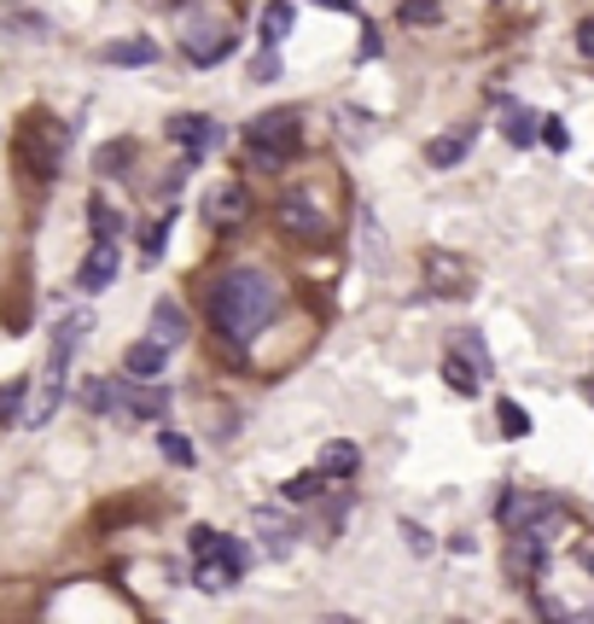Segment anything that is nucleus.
<instances>
[{"instance_id":"c756f323","label":"nucleus","mask_w":594,"mask_h":624,"mask_svg":"<svg viewBox=\"0 0 594 624\" xmlns=\"http://www.w3.org/2000/svg\"><path fill=\"white\" fill-rule=\"evenodd\" d=\"M320 491H327V473H320V467H315V473H303V479L286 484V496H292V502H315Z\"/></svg>"},{"instance_id":"1a4fd4ad","label":"nucleus","mask_w":594,"mask_h":624,"mask_svg":"<svg viewBox=\"0 0 594 624\" xmlns=\"http://www.w3.org/2000/svg\"><path fill=\"white\" fill-rule=\"evenodd\" d=\"M117 409H123L129 420H158L169 409V392L163 385H146V380H123L117 385Z\"/></svg>"},{"instance_id":"ddd939ff","label":"nucleus","mask_w":594,"mask_h":624,"mask_svg":"<svg viewBox=\"0 0 594 624\" xmlns=\"http://www.w3.org/2000/svg\"><path fill=\"white\" fill-rule=\"evenodd\" d=\"M181 339H186V310L175 298H158V303H151V345L175 350Z\"/></svg>"},{"instance_id":"0eeeda50","label":"nucleus","mask_w":594,"mask_h":624,"mask_svg":"<svg viewBox=\"0 0 594 624\" xmlns=\"http://www.w3.org/2000/svg\"><path fill=\"white\" fill-rule=\"evenodd\" d=\"M275 216H280L286 233H298V240H320V233H327V211L315 205V193H286L275 205Z\"/></svg>"},{"instance_id":"4468645a","label":"nucleus","mask_w":594,"mask_h":624,"mask_svg":"<svg viewBox=\"0 0 594 624\" xmlns=\"http://www.w3.org/2000/svg\"><path fill=\"white\" fill-rule=\"evenodd\" d=\"M320 473H327V479H355V473H362V449H355L350 437L320 444Z\"/></svg>"},{"instance_id":"f3484780","label":"nucleus","mask_w":594,"mask_h":624,"mask_svg":"<svg viewBox=\"0 0 594 624\" xmlns=\"http://www.w3.org/2000/svg\"><path fill=\"white\" fill-rule=\"evenodd\" d=\"M163 362H169V350L163 345H151V339H141V345H129L123 350V368L134 380H158L163 374Z\"/></svg>"},{"instance_id":"58836bf2","label":"nucleus","mask_w":594,"mask_h":624,"mask_svg":"<svg viewBox=\"0 0 594 624\" xmlns=\"http://www.w3.org/2000/svg\"><path fill=\"white\" fill-rule=\"evenodd\" d=\"M583 403H594V380H583Z\"/></svg>"},{"instance_id":"5701e85b","label":"nucleus","mask_w":594,"mask_h":624,"mask_svg":"<svg viewBox=\"0 0 594 624\" xmlns=\"http://www.w3.org/2000/svg\"><path fill=\"white\" fill-rule=\"evenodd\" d=\"M397 19L402 24H420V29H437V24H444V7H437V0H402Z\"/></svg>"},{"instance_id":"e433bc0d","label":"nucleus","mask_w":594,"mask_h":624,"mask_svg":"<svg viewBox=\"0 0 594 624\" xmlns=\"http://www.w3.org/2000/svg\"><path fill=\"white\" fill-rule=\"evenodd\" d=\"M402 537H409V543H414L420 554H432V537H426V531H420V526H402Z\"/></svg>"},{"instance_id":"473e14b6","label":"nucleus","mask_w":594,"mask_h":624,"mask_svg":"<svg viewBox=\"0 0 594 624\" xmlns=\"http://www.w3.org/2000/svg\"><path fill=\"white\" fill-rule=\"evenodd\" d=\"M0 420H24V385H0Z\"/></svg>"},{"instance_id":"c9c22d12","label":"nucleus","mask_w":594,"mask_h":624,"mask_svg":"<svg viewBox=\"0 0 594 624\" xmlns=\"http://www.w3.org/2000/svg\"><path fill=\"white\" fill-rule=\"evenodd\" d=\"M362 59H379V29L362 24Z\"/></svg>"},{"instance_id":"7ed1b4c3","label":"nucleus","mask_w":594,"mask_h":624,"mask_svg":"<svg viewBox=\"0 0 594 624\" xmlns=\"http://www.w3.org/2000/svg\"><path fill=\"white\" fill-rule=\"evenodd\" d=\"M484 380H489V357H484L478 333H461V339H454V350L444 357V385H449L454 397H478Z\"/></svg>"},{"instance_id":"4c0bfd02","label":"nucleus","mask_w":594,"mask_h":624,"mask_svg":"<svg viewBox=\"0 0 594 624\" xmlns=\"http://www.w3.org/2000/svg\"><path fill=\"white\" fill-rule=\"evenodd\" d=\"M315 7H332V12H350V0H315Z\"/></svg>"},{"instance_id":"dca6fc26","label":"nucleus","mask_w":594,"mask_h":624,"mask_svg":"<svg viewBox=\"0 0 594 624\" xmlns=\"http://www.w3.org/2000/svg\"><path fill=\"white\" fill-rule=\"evenodd\" d=\"M186 53H193V64H216L222 53H233V29L222 24V29H193L186 36Z\"/></svg>"},{"instance_id":"2f4dec72","label":"nucleus","mask_w":594,"mask_h":624,"mask_svg":"<svg viewBox=\"0 0 594 624\" xmlns=\"http://www.w3.org/2000/svg\"><path fill=\"white\" fill-rule=\"evenodd\" d=\"M275 76H280V53H275V47H263V53L251 59V82H275Z\"/></svg>"},{"instance_id":"c85d7f7f","label":"nucleus","mask_w":594,"mask_h":624,"mask_svg":"<svg viewBox=\"0 0 594 624\" xmlns=\"http://www.w3.org/2000/svg\"><path fill=\"white\" fill-rule=\"evenodd\" d=\"M158 449H163V461H175V467H193V444H186L181 432H158Z\"/></svg>"},{"instance_id":"a878e982","label":"nucleus","mask_w":594,"mask_h":624,"mask_svg":"<svg viewBox=\"0 0 594 624\" xmlns=\"http://www.w3.org/2000/svg\"><path fill=\"white\" fill-rule=\"evenodd\" d=\"M169 228H175V216H158V223L146 228V240H141V257H146V263H158V257H163V240H169Z\"/></svg>"},{"instance_id":"7c9ffc66","label":"nucleus","mask_w":594,"mask_h":624,"mask_svg":"<svg viewBox=\"0 0 594 624\" xmlns=\"http://www.w3.org/2000/svg\"><path fill=\"white\" fill-rule=\"evenodd\" d=\"M186 549L198 554V561H216V549H222V531H210V526H198L193 537H186Z\"/></svg>"},{"instance_id":"39448f33","label":"nucleus","mask_w":594,"mask_h":624,"mask_svg":"<svg viewBox=\"0 0 594 624\" xmlns=\"http://www.w3.org/2000/svg\"><path fill=\"white\" fill-rule=\"evenodd\" d=\"M496 514H501L507 537H513V531H554L559 526V508H554L548 496H513V491H501Z\"/></svg>"},{"instance_id":"20e7f679","label":"nucleus","mask_w":594,"mask_h":624,"mask_svg":"<svg viewBox=\"0 0 594 624\" xmlns=\"http://www.w3.org/2000/svg\"><path fill=\"white\" fill-rule=\"evenodd\" d=\"M64 134L53 117H29L24 123V158H29V170L36 176H59V164H64Z\"/></svg>"},{"instance_id":"ea45409f","label":"nucleus","mask_w":594,"mask_h":624,"mask_svg":"<svg viewBox=\"0 0 594 624\" xmlns=\"http://www.w3.org/2000/svg\"><path fill=\"white\" fill-rule=\"evenodd\" d=\"M583 566H589V572H594V543H589V549H583Z\"/></svg>"},{"instance_id":"f03ea898","label":"nucleus","mask_w":594,"mask_h":624,"mask_svg":"<svg viewBox=\"0 0 594 624\" xmlns=\"http://www.w3.org/2000/svg\"><path fill=\"white\" fill-rule=\"evenodd\" d=\"M245 141H251V164H263V170H280V164L298 152V111H268V117H251Z\"/></svg>"},{"instance_id":"bb28decb","label":"nucleus","mask_w":594,"mask_h":624,"mask_svg":"<svg viewBox=\"0 0 594 624\" xmlns=\"http://www.w3.org/2000/svg\"><path fill=\"white\" fill-rule=\"evenodd\" d=\"M129 164H134V141H111L106 152H99V170H106V176L129 170Z\"/></svg>"},{"instance_id":"72a5a7b5","label":"nucleus","mask_w":594,"mask_h":624,"mask_svg":"<svg viewBox=\"0 0 594 624\" xmlns=\"http://www.w3.org/2000/svg\"><path fill=\"white\" fill-rule=\"evenodd\" d=\"M94 228H99V240H117V216L106 199H94Z\"/></svg>"},{"instance_id":"aec40b11","label":"nucleus","mask_w":594,"mask_h":624,"mask_svg":"<svg viewBox=\"0 0 594 624\" xmlns=\"http://www.w3.org/2000/svg\"><path fill=\"white\" fill-rule=\"evenodd\" d=\"M432 280H437L432 292H444V298H466V292H472V286H466V268L449 263L444 251H432Z\"/></svg>"},{"instance_id":"f704fd0d","label":"nucleus","mask_w":594,"mask_h":624,"mask_svg":"<svg viewBox=\"0 0 594 624\" xmlns=\"http://www.w3.org/2000/svg\"><path fill=\"white\" fill-rule=\"evenodd\" d=\"M577 53H583V59H594V19H583V24H577Z\"/></svg>"},{"instance_id":"a211bd4d","label":"nucleus","mask_w":594,"mask_h":624,"mask_svg":"<svg viewBox=\"0 0 594 624\" xmlns=\"http://www.w3.org/2000/svg\"><path fill=\"white\" fill-rule=\"evenodd\" d=\"M292 24H298L292 0H268L263 7V47H280L286 36H292Z\"/></svg>"},{"instance_id":"9d476101","label":"nucleus","mask_w":594,"mask_h":624,"mask_svg":"<svg viewBox=\"0 0 594 624\" xmlns=\"http://www.w3.org/2000/svg\"><path fill=\"white\" fill-rule=\"evenodd\" d=\"M507 566H513V578H536V572L548 566V531H513L507 537Z\"/></svg>"},{"instance_id":"f257e3e1","label":"nucleus","mask_w":594,"mask_h":624,"mask_svg":"<svg viewBox=\"0 0 594 624\" xmlns=\"http://www.w3.org/2000/svg\"><path fill=\"white\" fill-rule=\"evenodd\" d=\"M275 310H280V280L268 275V268H228L210 292L216 345H228V357H240V350L268 327Z\"/></svg>"},{"instance_id":"393cba45","label":"nucleus","mask_w":594,"mask_h":624,"mask_svg":"<svg viewBox=\"0 0 594 624\" xmlns=\"http://www.w3.org/2000/svg\"><path fill=\"white\" fill-rule=\"evenodd\" d=\"M82 403H88L94 415H111L117 409V385L111 380H88V385H82Z\"/></svg>"},{"instance_id":"412c9836","label":"nucleus","mask_w":594,"mask_h":624,"mask_svg":"<svg viewBox=\"0 0 594 624\" xmlns=\"http://www.w3.org/2000/svg\"><path fill=\"white\" fill-rule=\"evenodd\" d=\"M501 134L513 146H536V117L524 106H513V99H501Z\"/></svg>"},{"instance_id":"9b49d317","label":"nucleus","mask_w":594,"mask_h":624,"mask_svg":"<svg viewBox=\"0 0 594 624\" xmlns=\"http://www.w3.org/2000/svg\"><path fill=\"white\" fill-rule=\"evenodd\" d=\"M117 240H94V251L82 257V268H76V286L82 292H106V286L117 280Z\"/></svg>"},{"instance_id":"cd10ccee","label":"nucleus","mask_w":594,"mask_h":624,"mask_svg":"<svg viewBox=\"0 0 594 624\" xmlns=\"http://www.w3.org/2000/svg\"><path fill=\"white\" fill-rule=\"evenodd\" d=\"M536 141L548 146V152H566V146H571V129L559 123V117H542V123H536Z\"/></svg>"},{"instance_id":"423d86ee","label":"nucleus","mask_w":594,"mask_h":624,"mask_svg":"<svg viewBox=\"0 0 594 624\" xmlns=\"http://www.w3.org/2000/svg\"><path fill=\"white\" fill-rule=\"evenodd\" d=\"M169 141L186 146V158H205V152H216L228 141L222 123L216 117H193V111H181V117H169Z\"/></svg>"},{"instance_id":"6e6552de","label":"nucleus","mask_w":594,"mask_h":624,"mask_svg":"<svg viewBox=\"0 0 594 624\" xmlns=\"http://www.w3.org/2000/svg\"><path fill=\"white\" fill-rule=\"evenodd\" d=\"M251 216V193L240 188V181H216V188L205 193V223L210 228H240Z\"/></svg>"},{"instance_id":"b1692460","label":"nucleus","mask_w":594,"mask_h":624,"mask_svg":"<svg viewBox=\"0 0 594 624\" xmlns=\"http://www.w3.org/2000/svg\"><path fill=\"white\" fill-rule=\"evenodd\" d=\"M193 584L205 589V596H222V589H233L240 578H233L228 566H216V561H198V572H193Z\"/></svg>"},{"instance_id":"2eb2a0df","label":"nucleus","mask_w":594,"mask_h":624,"mask_svg":"<svg viewBox=\"0 0 594 624\" xmlns=\"http://www.w3.org/2000/svg\"><path fill=\"white\" fill-rule=\"evenodd\" d=\"M99 59H106V64H117V71H141V64H151V59H158V41H151V36H129V41H111Z\"/></svg>"},{"instance_id":"6ab92c4d","label":"nucleus","mask_w":594,"mask_h":624,"mask_svg":"<svg viewBox=\"0 0 594 624\" xmlns=\"http://www.w3.org/2000/svg\"><path fill=\"white\" fill-rule=\"evenodd\" d=\"M461 158H466V129L432 134V141H426V164H432V170H449V164H461Z\"/></svg>"},{"instance_id":"4be33fe9","label":"nucleus","mask_w":594,"mask_h":624,"mask_svg":"<svg viewBox=\"0 0 594 624\" xmlns=\"http://www.w3.org/2000/svg\"><path fill=\"white\" fill-rule=\"evenodd\" d=\"M496 427H501V437H513V444H519V437H531V415H524L513 397H501L496 403Z\"/></svg>"},{"instance_id":"f8f14e48","label":"nucleus","mask_w":594,"mask_h":624,"mask_svg":"<svg viewBox=\"0 0 594 624\" xmlns=\"http://www.w3.org/2000/svg\"><path fill=\"white\" fill-rule=\"evenodd\" d=\"M251 519H257V537H263V549L275 554V561H286V554H292V543H298V526H292V519H286L280 508H257Z\"/></svg>"}]
</instances>
